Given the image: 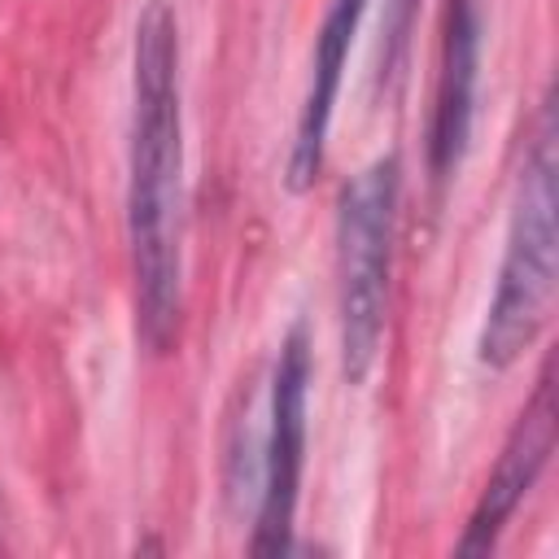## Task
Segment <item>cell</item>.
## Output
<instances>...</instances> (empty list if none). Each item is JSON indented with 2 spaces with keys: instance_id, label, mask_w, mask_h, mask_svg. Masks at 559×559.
Returning a JSON list of instances; mask_svg holds the SVG:
<instances>
[{
  "instance_id": "obj_5",
  "label": "cell",
  "mask_w": 559,
  "mask_h": 559,
  "mask_svg": "<svg viewBox=\"0 0 559 559\" xmlns=\"http://www.w3.org/2000/svg\"><path fill=\"white\" fill-rule=\"evenodd\" d=\"M555 450V384H550V371H542L528 406L520 411L489 480H485V493L467 520V533L459 542V555H489L502 524L511 520V511L520 507V498L533 489L537 472L546 467Z\"/></svg>"
},
{
  "instance_id": "obj_6",
  "label": "cell",
  "mask_w": 559,
  "mask_h": 559,
  "mask_svg": "<svg viewBox=\"0 0 559 559\" xmlns=\"http://www.w3.org/2000/svg\"><path fill=\"white\" fill-rule=\"evenodd\" d=\"M476 61H480L476 0H450L441 74H437V109H432V144H428V162L437 179H450L463 162L467 135H472V105H476Z\"/></svg>"
},
{
  "instance_id": "obj_2",
  "label": "cell",
  "mask_w": 559,
  "mask_h": 559,
  "mask_svg": "<svg viewBox=\"0 0 559 559\" xmlns=\"http://www.w3.org/2000/svg\"><path fill=\"white\" fill-rule=\"evenodd\" d=\"M555 109L546 105L537 118L533 148L520 170L511 223H507V249L498 262V284L493 301L480 328V362L489 367H511L542 332L550 301H555Z\"/></svg>"
},
{
  "instance_id": "obj_4",
  "label": "cell",
  "mask_w": 559,
  "mask_h": 559,
  "mask_svg": "<svg viewBox=\"0 0 559 559\" xmlns=\"http://www.w3.org/2000/svg\"><path fill=\"white\" fill-rule=\"evenodd\" d=\"M306 384H310V349L306 328H293L280 345L275 380H271V432H266V485L258 507L253 555H284L293 537V511L306 463Z\"/></svg>"
},
{
  "instance_id": "obj_1",
  "label": "cell",
  "mask_w": 559,
  "mask_h": 559,
  "mask_svg": "<svg viewBox=\"0 0 559 559\" xmlns=\"http://www.w3.org/2000/svg\"><path fill=\"white\" fill-rule=\"evenodd\" d=\"M166 0H148L135 22V109L127 231L135 266L140 336L166 349L179 328V205H183V122H179V39Z\"/></svg>"
},
{
  "instance_id": "obj_3",
  "label": "cell",
  "mask_w": 559,
  "mask_h": 559,
  "mask_svg": "<svg viewBox=\"0 0 559 559\" xmlns=\"http://www.w3.org/2000/svg\"><path fill=\"white\" fill-rule=\"evenodd\" d=\"M397 218V157L358 170L336 210V310H341V367L362 384L380 358L389 258Z\"/></svg>"
},
{
  "instance_id": "obj_7",
  "label": "cell",
  "mask_w": 559,
  "mask_h": 559,
  "mask_svg": "<svg viewBox=\"0 0 559 559\" xmlns=\"http://www.w3.org/2000/svg\"><path fill=\"white\" fill-rule=\"evenodd\" d=\"M362 13H367V0H332V9L323 17L314 61H310V87H306L293 153H288V188L293 192L310 188V179L319 175L332 105H336V92H341V70H345V57H349V44H354V31H358Z\"/></svg>"
}]
</instances>
